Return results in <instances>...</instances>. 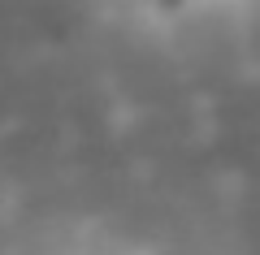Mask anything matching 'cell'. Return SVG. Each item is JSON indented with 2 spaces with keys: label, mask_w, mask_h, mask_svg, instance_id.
I'll use <instances>...</instances> for the list:
<instances>
[{
  "label": "cell",
  "mask_w": 260,
  "mask_h": 255,
  "mask_svg": "<svg viewBox=\"0 0 260 255\" xmlns=\"http://www.w3.org/2000/svg\"><path fill=\"white\" fill-rule=\"evenodd\" d=\"M160 5H186V0H160Z\"/></svg>",
  "instance_id": "6da1fadb"
}]
</instances>
